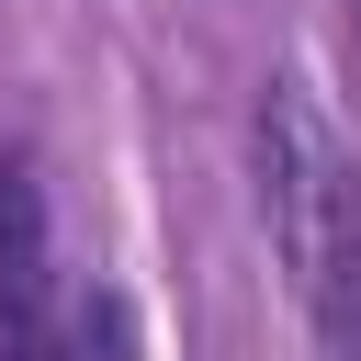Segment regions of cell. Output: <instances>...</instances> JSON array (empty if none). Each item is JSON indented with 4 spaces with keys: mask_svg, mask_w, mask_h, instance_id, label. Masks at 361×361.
<instances>
[{
    "mask_svg": "<svg viewBox=\"0 0 361 361\" xmlns=\"http://www.w3.org/2000/svg\"><path fill=\"white\" fill-rule=\"evenodd\" d=\"M259 203H271V237H282L305 305L327 316V338L361 350V169L305 113V90L259 102Z\"/></svg>",
    "mask_w": 361,
    "mask_h": 361,
    "instance_id": "cell-1",
    "label": "cell"
},
{
    "mask_svg": "<svg viewBox=\"0 0 361 361\" xmlns=\"http://www.w3.org/2000/svg\"><path fill=\"white\" fill-rule=\"evenodd\" d=\"M0 361H56V282H45V203L34 169L0 147Z\"/></svg>",
    "mask_w": 361,
    "mask_h": 361,
    "instance_id": "cell-2",
    "label": "cell"
},
{
    "mask_svg": "<svg viewBox=\"0 0 361 361\" xmlns=\"http://www.w3.org/2000/svg\"><path fill=\"white\" fill-rule=\"evenodd\" d=\"M338 11H350V34H361V0H338Z\"/></svg>",
    "mask_w": 361,
    "mask_h": 361,
    "instance_id": "cell-4",
    "label": "cell"
},
{
    "mask_svg": "<svg viewBox=\"0 0 361 361\" xmlns=\"http://www.w3.org/2000/svg\"><path fill=\"white\" fill-rule=\"evenodd\" d=\"M56 361H147V350H135V305H124L113 282L68 293V305H56Z\"/></svg>",
    "mask_w": 361,
    "mask_h": 361,
    "instance_id": "cell-3",
    "label": "cell"
}]
</instances>
